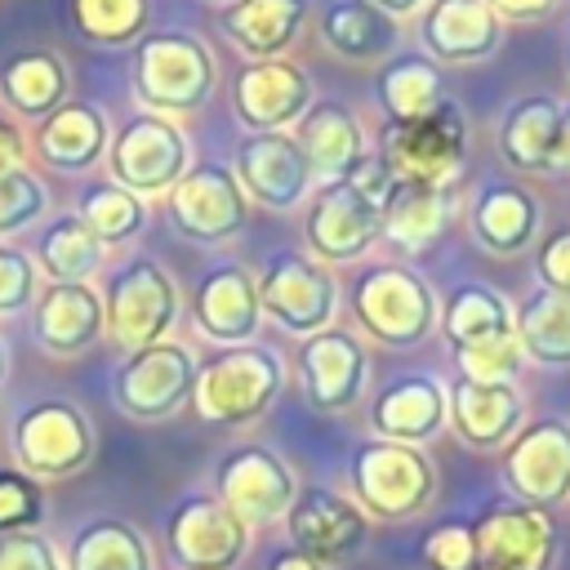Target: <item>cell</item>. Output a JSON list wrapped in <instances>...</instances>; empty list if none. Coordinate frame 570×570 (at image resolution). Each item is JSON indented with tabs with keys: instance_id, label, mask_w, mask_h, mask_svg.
I'll return each instance as SVG.
<instances>
[{
	"instance_id": "49",
	"label": "cell",
	"mask_w": 570,
	"mask_h": 570,
	"mask_svg": "<svg viewBox=\"0 0 570 570\" xmlns=\"http://www.w3.org/2000/svg\"><path fill=\"white\" fill-rule=\"evenodd\" d=\"M22 151H27L22 129H18L9 116H0V174L13 169V165H22Z\"/></svg>"
},
{
	"instance_id": "26",
	"label": "cell",
	"mask_w": 570,
	"mask_h": 570,
	"mask_svg": "<svg viewBox=\"0 0 570 570\" xmlns=\"http://www.w3.org/2000/svg\"><path fill=\"white\" fill-rule=\"evenodd\" d=\"M539 223H543V209L534 191L512 178H494L468 200V232L494 258H512L530 249L539 236Z\"/></svg>"
},
{
	"instance_id": "47",
	"label": "cell",
	"mask_w": 570,
	"mask_h": 570,
	"mask_svg": "<svg viewBox=\"0 0 570 570\" xmlns=\"http://www.w3.org/2000/svg\"><path fill=\"white\" fill-rule=\"evenodd\" d=\"M534 276L539 289L570 294V227H552L534 249Z\"/></svg>"
},
{
	"instance_id": "23",
	"label": "cell",
	"mask_w": 570,
	"mask_h": 570,
	"mask_svg": "<svg viewBox=\"0 0 570 570\" xmlns=\"http://www.w3.org/2000/svg\"><path fill=\"white\" fill-rule=\"evenodd\" d=\"M107 334L102 294L94 285H45L31 303V338L45 356H85Z\"/></svg>"
},
{
	"instance_id": "35",
	"label": "cell",
	"mask_w": 570,
	"mask_h": 570,
	"mask_svg": "<svg viewBox=\"0 0 570 570\" xmlns=\"http://www.w3.org/2000/svg\"><path fill=\"white\" fill-rule=\"evenodd\" d=\"M450 191L436 187H392L383 200V240L401 254H428L450 227Z\"/></svg>"
},
{
	"instance_id": "38",
	"label": "cell",
	"mask_w": 570,
	"mask_h": 570,
	"mask_svg": "<svg viewBox=\"0 0 570 570\" xmlns=\"http://www.w3.org/2000/svg\"><path fill=\"white\" fill-rule=\"evenodd\" d=\"M441 330L450 338V347H472L481 338H499L512 330V303L481 281H463L445 294V312H441Z\"/></svg>"
},
{
	"instance_id": "12",
	"label": "cell",
	"mask_w": 570,
	"mask_h": 570,
	"mask_svg": "<svg viewBox=\"0 0 570 570\" xmlns=\"http://www.w3.org/2000/svg\"><path fill=\"white\" fill-rule=\"evenodd\" d=\"M165 214L178 236H187L196 245H227L249 218V196L240 191L232 165L196 160L165 191Z\"/></svg>"
},
{
	"instance_id": "19",
	"label": "cell",
	"mask_w": 570,
	"mask_h": 570,
	"mask_svg": "<svg viewBox=\"0 0 570 570\" xmlns=\"http://www.w3.org/2000/svg\"><path fill=\"white\" fill-rule=\"evenodd\" d=\"M232 107L249 134H289L312 107V80L289 58H258L236 71Z\"/></svg>"
},
{
	"instance_id": "48",
	"label": "cell",
	"mask_w": 570,
	"mask_h": 570,
	"mask_svg": "<svg viewBox=\"0 0 570 570\" xmlns=\"http://www.w3.org/2000/svg\"><path fill=\"white\" fill-rule=\"evenodd\" d=\"M503 22H543L561 0H485Z\"/></svg>"
},
{
	"instance_id": "55",
	"label": "cell",
	"mask_w": 570,
	"mask_h": 570,
	"mask_svg": "<svg viewBox=\"0 0 570 570\" xmlns=\"http://www.w3.org/2000/svg\"><path fill=\"white\" fill-rule=\"evenodd\" d=\"M209 4H218V9H227V4H236V0H209Z\"/></svg>"
},
{
	"instance_id": "24",
	"label": "cell",
	"mask_w": 570,
	"mask_h": 570,
	"mask_svg": "<svg viewBox=\"0 0 570 570\" xmlns=\"http://www.w3.org/2000/svg\"><path fill=\"white\" fill-rule=\"evenodd\" d=\"M445 423L472 450H503L525 423V396L517 383L454 379L445 387Z\"/></svg>"
},
{
	"instance_id": "15",
	"label": "cell",
	"mask_w": 570,
	"mask_h": 570,
	"mask_svg": "<svg viewBox=\"0 0 570 570\" xmlns=\"http://www.w3.org/2000/svg\"><path fill=\"white\" fill-rule=\"evenodd\" d=\"M285 530H289L294 552H303L321 570H334V566H347L365 548L370 517L356 508V499L330 485H298V499L285 512Z\"/></svg>"
},
{
	"instance_id": "53",
	"label": "cell",
	"mask_w": 570,
	"mask_h": 570,
	"mask_svg": "<svg viewBox=\"0 0 570 570\" xmlns=\"http://www.w3.org/2000/svg\"><path fill=\"white\" fill-rule=\"evenodd\" d=\"M4 374H9V347H4V338H0V383H4Z\"/></svg>"
},
{
	"instance_id": "6",
	"label": "cell",
	"mask_w": 570,
	"mask_h": 570,
	"mask_svg": "<svg viewBox=\"0 0 570 570\" xmlns=\"http://www.w3.org/2000/svg\"><path fill=\"white\" fill-rule=\"evenodd\" d=\"M9 454L31 481H67L94 459V423L67 396L31 401L9 428Z\"/></svg>"
},
{
	"instance_id": "43",
	"label": "cell",
	"mask_w": 570,
	"mask_h": 570,
	"mask_svg": "<svg viewBox=\"0 0 570 570\" xmlns=\"http://www.w3.org/2000/svg\"><path fill=\"white\" fill-rule=\"evenodd\" d=\"M40 512H45V490H40V481L22 476L18 468H0V534L36 530Z\"/></svg>"
},
{
	"instance_id": "32",
	"label": "cell",
	"mask_w": 570,
	"mask_h": 570,
	"mask_svg": "<svg viewBox=\"0 0 570 570\" xmlns=\"http://www.w3.org/2000/svg\"><path fill=\"white\" fill-rule=\"evenodd\" d=\"M321 45L343 62H379L396 45V22L365 0H330L316 18Z\"/></svg>"
},
{
	"instance_id": "11",
	"label": "cell",
	"mask_w": 570,
	"mask_h": 570,
	"mask_svg": "<svg viewBox=\"0 0 570 570\" xmlns=\"http://www.w3.org/2000/svg\"><path fill=\"white\" fill-rule=\"evenodd\" d=\"M374 240H383V205L356 178L321 183L307 196L303 245L316 263H356L365 249H374Z\"/></svg>"
},
{
	"instance_id": "5",
	"label": "cell",
	"mask_w": 570,
	"mask_h": 570,
	"mask_svg": "<svg viewBox=\"0 0 570 570\" xmlns=\"http://www.w3.org/2000/svg\"><path fill=\"white\" fill-rule=\"evenodd\" d=\"M347 481L356 508L374 521H410L436 499V468L419 445L361 441L347 459Z\"/></svg>"
},
{
	"instance_id": "33",
	"label": "cell",
	"mask_w": 570,
	"mask_h": 570,
	"mask_svg": "<svg viewBox=\"0 0 570 570\" xmlns=\"http://www.w3.org/2000/svg\"><path fill=\"white\" fill-rule=\"evenodd\" d=\"M374 94H379L383 116L392 125H401V120H419L445 102V76L428 53L405 49V53H392L374 71Z\"/></svg>"
},
{
	"instance_id": "50",
	"label": "cell",
	"mask_w": 570,
	"mask_h": 570,
	"mask_svg": "<svg viewBox=\"0 0 570 570\" xmlns=\"http://www.w3.org/2000/svg\"><path fill=\"white\" fill-rule=\"evenodd\" d=\"M552 174H570V102L561 107V129H557V160Z\"/></svg>"
},
{
	"instance_id": "44",
	"label": "cell",
	"mask_w": 570,
	"mask_h": 570,
	"mask_svg": "<svg viewBox=\"0 0 570 570\" xmlns=\"http://www.w3.org/2000/svg\"><path fill=\"white\" fill-rule=\"evenodd\" d=\"M40 294V272L27 249H13L0 240V316H18L36 303Z\"/></svg>"
},
{
	"instance_id": "39",
	"label": "cell",
	"mask_w": 570,
	"mask_h": 570,
	"mask_svg": "<svg viewBox=\"0 0 570 570\" xmlns=\"http://www.w3.org/2000/svg\"><path fill=\"white\" fill-rule=\"evenodd\" d=\"M71 214L98 236L102 249L125 245V240H134V236L147 227V200L134 196V191H125V187L111 183V178L85 183V187L76 191V209H71Z\"/></svg>"
},
{
	"instance_id": "45",
	"label": "cell",
	"mask_w": 570,
	"mask_h": 570,
	"mask_svg": "<svg viewBox=\"0 0 570 570\" xmlns=\"http://www.w3.org/2000/svg\"><path fill=\"white\" fill-rule=\"evenodd\" d=\"M423 561L432 570H472V525L445 521L423 534Z\"/></svg>"
},
{
	"instance_id": "7",
	"label": "cell",
	"mask_w": 570,
	"mask_h": 570,
	"mask_svg": "<svg viewBox=\"0 0 570 570\" xmlns=\"http://www.w3.org/2000/svg\"><path fill=\"white\" fill-rule=\"evenodd\" d=\"M254 285L263 316L294 338H312L338 316V281L307 249H276L254 276Z\"/></svg>"
},
{
	"instance_id": "17",
	"label": "cell",
	"mask_w": 570,
	"mask_h": 570,
	"mask_svg": "<svg viewBox=\"0 0 570 570\" xmlns=\"http://www.w3.org/2000/svg\"><path fill=\"white\" fill-rule=\"evenodd\" d=\"M298 383H303V401L312 410L343 414L370 387V347L343 325L298 338Z\"/></svg>"
},
{
	"instance_id": "54",
	"label": "cell",
	"mask_w": 570,
	"mask_h": 570,
	"mask_svg": "<svg viewBox=\"0 0 570 570\" xmlns=\"http://www.w3.org/2000/svg\"><path fill=\"white\" fill-rule=\"evenodd\" d=\"M566 76H570V36H566Z\"/></svg>"
},
{
	"instance_id": "4",
	"label": "cell",
	"mask_w": 570,
	"mask_h": 570,
	"mask_svg": "<svg viewBox=\"0 0 570 570\" xmlns=\"http://www.w3.org/2000/svg\"><path fill=\"white\" fill-rule=\"evenodd\" d=\"M374 156L401 187H436L450 191L468 169V125L463 111L445 98L436 111L419 120H383Z\"/></svg>"
},
{
	"instance_id": "25",
	"label": "cell",
	"mask_w": 570,
	"mask_h": 570,
	"mask_svg": "<svg viewBox=\"0 0 570 570\" xmlns=\"http://www.w3.org/2000/svg\"><path fill=\"white\" fill-rule=\"evenodd\" d=\"M370 428L379 441L428 445L445 428V383L436 374H396L370 401Z\"/></svg>"
},
{
	"instance_id": "2",
	"label": "cell",
	"mask_w": 570,
	"mask_h": 570,
	"mask_svg": "<svg viewBox=\"0 0 570 570\" xmlns=\"http://www.w3.org/2000/svg\"><path fill=\"white\" fill-rule=\"evenodd\" d=\"M281 387H285L281 352H272L263 343L218 347L196 361L191 410L205 428H245L272 410Z\"/></svg>"
},
{
	"instance_id": "41",
	"label": "cell",
	"mask_w": 570,
	"mask_h": 570,
	"mask_svg": "<svg viewBox=\"0 0 570 570\" xmlns=\"http://www.w3.org/2000/svg\"><path fill=\"white\" fill-rule=\"evenodd\" d=\"M45 209H49V187L36 169L13 165L0 174V240L36 227Z\"/></svg>"
},
{
	"instance_id": "22",
	"label": "cell",
	"mask_w": 570,
	"mask_h": 570,
	"mask_svg": "<svg viewBox=\"0 0 570 570\" xmlns=\"http://www.w3.org/2000/svg\"><path fill=\"white\" fill-rule=\"evenodd\" d=\"M419 36L436 67H472L503 45V18L485 0H428Z\"/></svg>"
},
{
	"instance_id": "8",
	"label": "cell",
	"mask_w": 570,
	"mask_h": 570,
	"mask_svg": "<svg viewBox=\"0 0 570 570\" xmlns=\"http://www.w3.org/2000/svg\"><path fill=\"white\" fill-rule=\"evenodd\" d=\"M102 321H107L111 343L125 347V352H138V347H151V343L169 338V330L178 321L174 276L147 254L125 258L107 281Z\"/></svg>"
},
{
	"instance_id": "37",
	"label": "cell",
	"mask_w": 570,
	"mask_h": 570,
	"mask_svg": "<svg viewBox=\"0 0 570 570\" xmlns=\"http://www.w3.org/2000/svg\"><path fill=\"white\" fill-rule=\"evenodd\" d=\"M512 330L521 343V356L566 370L570 365V294L557 289H530L521 307L512 312Z\"/></svg>"
},
{
	"instance_id": "30",
	"label": "cell",
	"mask_w": 570,
	"mask_h": 570,
	"mask_svg": "<svg viewBox=\"0 0 570 570\" xmlns=\"http://www.w3.org/2000/svg\"><path fill=\"white\" fill-rule=\"evenodd\" d=\"M303 22H307V0H236V4L218 9L223 36L240 53H249V62L285 58V49L298 40Z\"/></svg>"
},
{
	"instance_id": "29",
	"label": "cell",
	"mask_w": 570,
	"mask_h": 570,
	"mask_svg": "<svg viewBox=\"0 0 570 570\" xmlns=\"http://www.w3.org/2000/svg\"><path fill=\"white\" fill-rule=\"evenodd\" d=\"M107 142H111V125L102 107L71 102V98L45 120H36V134H31V151L53 174H89L107 156Z\"/></svg>"
},
{
	"instance_id": "14",
	"label": "cell",
	"mask_w": 570,
	"mask_h": 570,
	"mask_svg": "<svg viewBox=\"0 0 570 570\" xmlns=\"http://www.w3.org/2000/svg\"><path fill=\"white\" fill-rule=\"evenodd\" d=\"M503 485L517 503L552 512L570 499V419L543 414L534 423H521V432L503 445L499 459Z\"/></svg>"
},
{
	"instance_id": "21",
	"label": "cell",
	"mask_w": 570,
	"mask_h": 570,
	"mask_svg": "<svg viewBox=\"0 0 570 570\" xmlns=\"http://www.w3.org/2000/svg\"><path fill=\"white\" fill-rule=\"evenodd\" d=\"M191 321L218 347L254 343L258 330H263V307H258L254 272L245 263H236V258H223V263L205 267L200 281H196Z\"/></svg>"
},
{
	"instance_id": "10",
	"label": "cell",
	"mask_w": 570,
	"mask_h": 570,
	"mask_svg": "<svg viewBox=\"0 0 570 570\" xmlns=\"http://www.w3.org/2000/svg\"><path fill=\"white\" fill-rule=\"evenodd\" d=\"M191 387H196V356L187 343H174V338L129 352L111 379L116 410L134 423L174 419L178 410L191 405Z\"/></svg>"
},
{
	"instance_id": "51",
	"label": "cell",
	"mask_w": 570,
	"mask_h": 570,
	"mask_svg": "<svg viewBox=\"0 0 570 570\" xmlns=\"http://www.w3.org/2000/svg\"><path fill=\"white\" fill-rule=\"evenodd\" d=\"M365 4H374L379 13H387L392 22L396 18H410V13H423L428 9V0H365Z\"/></svg>"
},
{
	"instance_id": "46",
	"label": "cell",
	"mask_w": 570,
	"mask_h": 570,
	"mask_svg": "<svg viewBox=\"0 0 570 570\" xmlns=\"http://www.w3.org/2000/svg\"><path fill=\"white\" fill-rule=\"evenodd\" d=\"M0 570H62V557L36 530L0 534Z\"/></svg>"
},
{
	"instance_id": "27",
	"label": "cell",
	"mask_w": 570,
	"mask_h": 570,
	"mask_svg": "<svg viewBox=\"0 0 570 570\" xmlns=\"http://www.w3.org/2000/svg\"><path fill=\"white\" fill-rule=\"evenodd\" d=\"M561 98L552 94H521L503 107L499 129H494V147L503 156V165L521 178H543L552 174L557 160V129H561Z\"/></svg>"
},
{
	"instance_id": "3",
	"label": "cell",
	"mask_w": 570,
	"mask_h": 570,
	"mask_svg": "<svg viewBox=\"0 0 570 570\" xmlns=\"http://www.w3.org/2000/svg\"><path fill=\"white\" fill-rule=\"evenodd\" d=\"M214 85H218V62L205 40L187 31H147L134 45L129 89L138 111H156L169 120L187 116L209 102Z\"/></svg>"
},
{
	"instance_id": "13",
	"label": "cell",
	"mask_w": 570,
	"mask_h": 570,
	"mask_svg": "<svg viewBox=\"0 0 570 570\" xmlns=\"http://www.w3.org/2000/svg\"><path fill=\"white\" fill-rule=\"evenodd\" d=\"M214 499L240 525H272L298 499L294 468L272 445H232L214 468Z\"/></svg>"
},
{
	"instance_id": "42",
	"label": "cell",
	"mask_w": 570,
	"mask_h": 570,
	"mask_svg": "<svg viewBox=\"0 0 570 570\" xmlns=\"http://www.w3.org/2000/svg\"><path fill=\"white\" fill-rule=\"evenodd\" d=\"M521 361H525V356H521L517 330H508V334H499V338H481V343L454 352L459 379H472V383H517Z\"/></svg>"
},
{
	"instance_id": "1",
	"label": "cell",
	"mask_w": 570,
	"mask_h": 570,
	"mask_svg": "<svg viewBox=\"0 0 570 570\" xmlns=\"http://www.w3.org/2000/svg\"><path fill=\"white\" fill-rule=\"evenodd\" d=\"M347 307H352L356 330L392 352L428 343L432 330L441 325V298L432 281L414 272L410 263L361 267V276L347 285Z\"/></svg>"
},
{
	"instance_id": "16",
	"label": "cell",
	"mask_w": 570,
	"mask_h": 570,
	"mask_svg": "<svg viewBox=\"0 0 570 570\" xmlns=\"http://www.w3.org/2000/svg\"><path fill=\"white\" fill-rule=\"evenodd\" d=\"M165 552L178 570H236L249 552V525L214 494H187L165 521Z\"/></svg>"
},
{
	"instance_id": "18",
	"label": "cell",
	"mask_w": 570,
	"mask_h": 570,
	"mask_svg": "<svg viewBox=\"0 0 570 570\" xmlns=\"http://www.w3.org/2000/svg\"><path fill=\"white\" fill-rule=\"evenodd\" d=\"M557 530L552 512L503 503L472 521V570H552Z\"/></svg>"
},
{
	"instance_id": "40",
	"label": "cell",
	"mask_w": 570,
	"mask_h": 570,
	"mask_svg": "<svg viewBox=\"0 0 570 570\" xmlns=\"http://www.w3.org/2000/svg\"><path fill=\"white\" fill-rule=\"evenodd\" d=\"M67 18L80 40L102 49H125L147 36L151 0H67Z\"/></svg>"
},
{
	"instance_id": "28",
	"label": "cell",
	"mask_w": 570,
	"mask_h": 570,
	"mask_svg": "<svg viewBox=\"0 0 570 570\" xmlns=\"http://www.w3.org/2000/svg\"><path fill=\"white\" fill-rule=\"evenodd\" d=\"M289 134H294V142L307 156L312 183H343L370 156L365 129H361V120L343 102H312Z\"/></svg>"
},
{
	"instance_id": "9",
	"label": "cell",
	"mask_w": 570,
	"mask_h": 570,
	"mask_svg": "<svg viewBox=\"0 0 570 570\" xmlns=\"http://www.w3.org/2000/svg\"><path fill=\"white\" fill-rule=\"evenodd\" d=\"M107 169L111 183H120L134 196H165L187 169H191V147L178 120L156 116V111H134L111 129L107 142Z\"/></svg>"
},
{
	"instance_id": "52",
	"label": "cell",
	"mask_w": 570,
	"mask_h": 570,
	"mask_svg": "<svg viewBox=\"0 0 570 570\" xmlns=\"http://www.w3.org/2000/svg\"><path fill=\"white\" fill-rule=\"evenodd\" d=\"M267 570H321V566H316V561H307L303 552H294V548H289V552H276Z\"/></svg>"
},
{
	"instance_id": "20",
	"label": "cell",
	"mask_w": 570,
	"mask_h": 570,
	"mask_svg": "<svg viewBox=\"0 0 570 570\" xmlns=\"http://www.w3.org/2000/svg\"><path fill=\"white\" fill-rule=\"evenodd\" d=\"M232 174H236L240 191L272 214L298 209L303 196L312 191V169H307V156L294 142V134H249L236 147Z\"/></svg>"
},
{
	"instance_id": "36",
	"label": "cell",
	"mask_w": 570,
	"mask_h": 570,
	"mask_svg": "<svg viewBox=\"0 0 570 570\" xmlns=\"http://www.w3.org/2000/svg\"><path fill=\"white\" fill-rule=\"evenodd\" d=\"M31 249H36L31 263H36V272L49 276V285H89L107 258L98 236L76 214H58L53 223H45Z\"/></svg>"
},
{
	"instance_id": "34",
	"label": "cell",
	"mask_w": 570,
	"mask_h": 570,
	"mask_svg": "<svg viewBox=\"0 0 570 570\" xmlns=\"http://www.w3.org/2000/svg\"><path fill=\"white\" fill-rule=\"evenodd\" d=\"M62 570H156V557L134 521L94 517L71 534Z\"/></svg>"
},
{
	"instance_id": "31",
	"label": "cell",
	"mask_w": 570,
	"mask_h": 570,
	"mask_svg": "<svg viewBox=\"0 0 570 570\" xmlns=\"http://www.w3.org/2000/svg\"><path fill=\"white\" fill-rule=\"evenodd\" d=\"M71 94V71L53 49H22L0 67V102L18 120H45Z\"/></svg>"
}]
</instances>
